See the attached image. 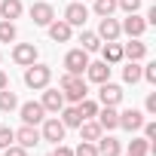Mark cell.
I'll return each mask as SVG.
<instances>
[{
    "mask_svg": "<svg viewBox=\"0 0 156 156\" xmlns=\"http://www.w3.org/2000/svg\"><path fill=\"white\" fill-rule=\"evenodd\" d=\"M98 101H101V107H116L119 101H122V86H116V83H101V89H98Z\"/></svg>",
    "mask_w": 156,
    "mask_h": 156,
    "instance_id": "6",
    "label": "cell"
},
{
    "mask_svg": "<svg viewBox=\"0 0 156 156\" xmlns=\"http://www.w3.org/2000/svg\"><path fill=\"white\" fill-rule=\"evenodd\" d=\"M98 126L104 129V132H113V129H119V110L116 107H98Z\"/></svg>",
    "mask_w": 156,
    "mask_h": 156,
    "instance_id": "13",
    "label": "cell"
},
{
    "mask_svg": "<svg viewBox=\"0 0 156 156\" xmlns=\"http://www.w3.org/2000/svg\"><path fill=\"white\" fill-rule=\"evenodd\" d=\"M76 110H80V116H83V119H95V113H98V101L83 98V101H76Z\"/></svg>",
    "mask_w": 156,
    "mask_h": 156,
    "instance_id": "29",
    "label": "cell"
},
{
    "mask_svg": "<svg viewBox=\"0 0 156 156\" xmlns=\"http://www.w3.org/2000/svg\"><path fill=\"white\" fill-rule=\"evenodd\" d=\"M150 150H153V144L147 138H132V144H129V153L132 156H147Z\"/></svg>",
    "mask_w": 156,
    "mask_h": 156,
    "instance_id": "26",
    "label": "cell"
},
{
    "mask_svg": "<svg viewBox=\"0 0 156 156\" xmlns=\"http://www.w3.org/2000/svg\"><path fill=\"white\" fill-rule=\"evenodd\" d=\"M92 3H95V16H98V19L116 12V0H92Z\"/></svg>",
    "mask_w": 156,
    "mask_h": 156,
    "instance_id": "30",
    "label": "cell"
},
{
    "mask_svg": "<svg viewBox=\"0 0 156 156\" xmlns=\"http://www.w3.org/2000/svg\"><path fill=\"white\" fill-rule=\"evenodd\" d=\"M86 76H89V80L92 83H107L110 80V64L107 61H89V67H86Z\"/></svg>",
    "mask_w": 156,
    "mask_h": 156,
    "instance_id": "16",
    "label": "cell"
},
{
    "mask_svg": "<svg viewBox=\"0 0 156 156\" xmlns=\"http://www.w3.org/2000/svg\"><path fill=\"white\" fill-rule=\"evenodd\" d=\"M46 28H49V40H52V43H67V40L73 37V28H70L64 19H52Z\"/></svg>",
    "mask_w": 156,
    "mask_h": 156,
    "instance_id": "11",
    "label": "cell"
},
{
    "mask_svg": "<svg viewBox=\"0 0 156 156\" xmlns=\"http://www.w3.org/2000/svg\"><path fill=\"white\" fill-rule=\"evenodd\" d=\"M16 141H19L25 150H31V147H37L43 138H40V129H37V126H22V129L16 132Z\"/></svg>",
    "mask_w": 156,
    "mask_h": 156,
    "instance_id": "15",
    "label": "cell"
},
{
    "mask_svg": "<svg viewBox=\"0 0 156 156\" xmlns=\"http://www.w3.org/2000/svg\"><path fill=\"white\" fill-rule=\"evenodd\" d=\"M86 19H89V9H86L83 0H76V3H67V6H64V22H67L70 28H83Z\"/></svg>",
    "mask_w": 156,
    "mask_h": 156,
    "instance_id": "5",
    "label": "cell"
},
{
    "mask_svg": "<svg viewBox=\"0 0 156 156\" xmlns=\"http://www.w3.org/2000/svg\"><path fill=\"white\" fill-rule=\"evenodd\" d=\"M122 80H126L129 86H135V83L141 80V64H138V61H129V64L122 67Z\"/></svg>",
    "mask_w": 156,
    "mask_h": 156,
    "instance_id": "28",
    "label": "cell"
},
{
    "mask_svg": "<svg viewBox=\"0 0 156 156\" xmlns=\"http://www.w3.org/2000/svg\"><path fill=\"white\" fill-rule=\"evenodd\" d=\"M52 19H55V9H52L49 0H40V3H34V6H31V22H34V25L46 28Z\"/></svg>",
    "mask_w": 156,
    "mask_h": 156,
    "instance_id": "9",
    "label": "cell"
},
{
    "mask_svg": "<svg viewBox=\"0 0 156 156\" xmlns=\"http://www.w3.org/2000/svg\"><path fill=\"white\" fill-rule=\"evenodd\" d=\"M80 49L98 52V49H101V37H98L95 31H80Z\"/></svg>",
    "mask_w": 156,
    "mask_h": 156,
    "instance_id": "24",
    "label": "cell"
},
{
    "mask_svg": "<svg viewBox=\"0 0 156 156\" xmlns=\"http://www.w3.org/2000/svg\"><path fill=\"white\" fill-rule=\"evenodd\" d=\"M119 31H122V34H129V37H141V34L147 31V22H144L138 12H129V19L119 25Z\"/></svg>",
    "mask_w": 156,
    "mask_h": 156,
    "instance_id": "17",
    "label": "cell"
},
{
    "mask_svg": "<svg viewBox=\"0 0 156 156\" xmlns=\"http://www.w3.org/2000/svg\"><path fill=\"white\" fill-rule=\"evenodd\" d=\"M101 55H104V61H107V64H119V61H122V46H119L116 40L101 43Z\"/></svg>",
    "mask_w": 156,
    "mask_h": 156,
    "instance_id": "23",
    "label": "cell"
},
{
    "mask_svg": "<svg viewBox=\"0 0 156 156\" xmlns=\"http://www.w3.org/2000/svg\"><path fill=\"white\" fill-rule=\"evenodd\" d=\"M9 144H16V129L0 126V150H3V147H9Z\"/></svg>",
    "mask_w": 156,
    "mask_h": 156,
    "instance_id": "31",
    "label": "cell"
},
{
    "mask_svg": "<svg viewBox=\"0 0 156 156\" xmlns=\"http://www.w3.org/2000/svg\"><path fill=\"white\" fill-rule=\"evenodd\" d=\"M52 156H73V147H67V144H55Z\"/></svg>",
    "mask_w": 156,
    "mask_h": 156,
    "instance_id": "35",
    "label": "cell"
},
{
    "mask_svg": "<svg viewBox=\"0 0 156 156\" xmlns=\"http://www.w3.org/2000/svg\"><path fill=\"white\" fill-rule=\"evenodd\" d=\"M40 104H43V110H46V113H55V116H58V110L64 107V95H61L58 89H49V86H46V89H43V101H40Z\"/></svg>",
    "mask_w": 156,
    "mask_h": 156,
    "instance_id": "12",
    "label": "cell"
},
{
    "mask_svg": "<svg viewBox=\"0 0 156 156\" xmlns=\"http://www.w3.org/2000/svg\"><path fill=\"white\" fill-rule=\"evenodd\" d=\"M16 37H19V31H16V22H0V43H16Z\"/></svg>",
    "mask_w": 156,
    "mask_h": 156,
    "instance_id": "27",
    "label": "cell"
},
{
    "mask_svg": "<svg viewBox=\"0 0 156 156\" xmlns=\"http://www.w3.org/2000/svg\"><path fill=\"white\" fill-rule=\"evenodd\" d=\"M116 9H126V12H138V9H141V0H116Z\"/></svg>",
    "mask_w": 156,
    "mask_h": 156,
    "instance_id": "33",
    "label": "cell"
},
{
    "mask_svg": "<svg viewBox=\"0 0 156 156\" xmlns=\"http://www.w3.org/2000/svg\"><path fill=\"white\" fill-rule=\"evenodd\" d=\"M49 156H52V153H49Z\"/></svg>",
    "mask_w": 156,
    "mask_h": 156,
    "instance_id": "41",
    "label": "cell"
},
{
    "mask_svg": "<svg viewBox=\"0 0 156 156\" xmlns=\"http://www.w3.org/2000/svg\"><path fill=\"white\" fill-rule=\"evenodd\" d=\"M3 156H28V150L22 144H9V147H3Z\"/></svg>",
    "mask_w": 156,
    "mask_h": 156,
    "instance_id": "34",
    "label": "cell"
},
{
    "mask_svg": "<svg viewBox=\"0 0 156 156\" xmlns=\"http://www.w3.org/2000/svg\"><path fill=\"white\" fill-rule=\"evenodd\" d=\"M144 107H147V113H156V92H150V95H147Z\"/></svg>",
    "mask_w": 156,
    "mask_h": 156,
    "instance_id": "37",
    "label": "cell"
},
{
    "mask_svg": "<svg viewBox=\"0 0 156 156\" xmlns=\"http://www.w3.org/2000/svg\"><path fill=\"white\" fill-rule=\"evenodd\" d=\"M76 129H80V141H92V144H95V141L104 135V129L98 126V119H83Z\"/></svg>",
    "mask_w": 156,
    "mask_h": 156,
    "instance_id": "18",
    "label": "cell"
},
{
    "mask_svg": "<svg viewBox=\"0 0 156 156\" xmlns=\"http://www.w3.org/2000/svg\"><path fill=\"white\" fill-rule=\"evenodd\" d=\"M141 126H144V113H141V110L129 107V110L119 113V129H126V132H138Z\"/></svg>",
    "mask_w": 156,
    "mask_h": 156,
    "instance_id": "14",
    "label": "cell"
},
{
    "mask_svg": "<svg viewBox=\"0 0 156 156\" xmlns=\"http://www.w3.org/2000/svg\"><path fill=\"white\" fill-rule=\"evenodd\" d=\"M141 129H144V138H147V141H153V138H156V122H144Z\"/></svg>",
    "mask_w": 156,
    "mask_h": 156,
    "instance_id": "36",
    "label": "cell"
},
{
    "mask_svg": "<svg viewBox=\"0 0 156 156\" xmlns=\"http://www.w3.org/2000/svg\"><path fill=\"white\" fill-rule=\"evenodd\" d=\"M0 58H3V52H0Z\"/></svg>",
    "mask_w": 156,
    "mask_h": 156,
    "instance_id": "39",
    "label": "cell"
},
{
    "mask_svg": "<svg viewBox=\"0 0 156 156\" xmlns=\"http://www.w3.org/2000/svg\"><path fill=\"white\" fill-rule=\"evenodd\" d=\"M64 122L58 119V116H46L43 119V129H40V138L43 141H49V144H61L64 141Z\"/></svg>",
    "mask_w": 156,
    "mask_h": 156,
    "instance_id": "4",
    "label": "cell"
},
{
    "mask_svg": "<svg viewBox=\"0 0 156 156\" xmlns=\"http://www.w3.org/2000/svg\"><path fill=\"white\" fill-rule=\"evenodd\" d=\"M22 12H25L22 0H0V19H6V22H16Z\"/></svg>",
    "mask_w": 156,
    "mask_h": 156,
    "instance_id": "21",
    "label": "cell"
},
{
    "mask_svg": "<svg viewBox=\"0 0 156 156\" xmlns=\"http://www.w3.org/2000/svg\"><path fill=\"white\" fill-rule=\"evenodd\" d=\"M86 67H89V52L86 49H70L67 55H64V73H86Z\"/></svg>",
    "mask_w": 156,
    "mask_h": 156,
    "instance_id": "3",
    "label": "cell"
},
{
    "mask_svg": "<svg viewBox=\"0 0 156 156\" xmlns=\"http://www.w3.org/2000/svg\"><path fill=\"white\" fill-rule=\"evenodd\" d=\"M58 119L64 122V129H76L83 122V116H80V110H76V104H70V107H61L58 110Z\"/></svg>",
    "mask_w": 156,
    "mask_h": 156,
    "instance_id": "22",
    "label": "cell"
},
{
    "mask_svg": "<svg viewBox=\"0 0 156 156\" xmlns=\"http://www.w3.org/2000/svg\"><path fill=\"white\" fill-rule=\"evenodd\" d=\"M73 156H98V147L92 141H80V147L73 150Z\"/></svg>",
    "mask_w": 156,
    "mask_h": 156,
    "instance_id": "32",
    "label": "cell"
},
{
    "mask_svg": "<svg viewBox=\"0 0 156 156\" xmlns=\"http://www.w3.org/2000/svg\"><path fill=\"white\" fill-rule=\"evenodd\" d=\"M19 113H22V122H25V126H40V122L46 119V110H43L40 101H28V104H22Z\"/></svg>",
    "mask_w": 156,
    "mask_h": 156,
    "instance_id": "7",
    "label": "cell"
},
{
    "mask_svg": "<svg viewBox=\"0 0 156 156\" xmlns=\"http://www.w3.org/2000/svg\"><path fill=\"white\" fill-rule=\"evenodd\" d=\"M126 156H132V153H126Z\"/></svg>",
    "mask_w": 156,
    "mask_h": 156,
    "instance_id": "40",
    "label": "cell"
},
{
    "mask_svg": "<svg viewBox=\"0 0 156 156\" xmlns=\"http://www.w3.org/2000/svg\"><path fill=\"white\" fill-rule=\"evenodd\" d=\"M95 147H98V156H119V153H122V144H119L116 138H110V135H107V138L101 135V138L95 141Z\"/></svg>",
    "mask_w": 156,
    "mask_h": 156,
    "instance_id": "20",
    "label": "cell"
},
{
    "mask_svg": "<svg viewBox=\"0 0 156 156\" xmlns=\"http://www.w3.org/2000/svg\"><path fill=\"white\" fill-rule=\"evenodd\" d=\"M144 55H147V43H141V37H132V43L122 46V58L129 61H141Z\"/></svg>",
    "mask_w": 156,
    "mask_h": 156,
    "instance_id": "19",
    "label": "cell"
},
{
    "mask_svg": "<svg viewBox=\"0 0 156 156\" xmlns=\"http://www.w3.org/2000/svg\"><path fill=\"white\" fill-rule=\"evenodd\" d=\"M6 86H9V76H6L3 70H0V89H6Z\"/></svg>",
    "mask_w": 156,
    "mask_h": 156,
    "instance_id": "38",
    "label": "cell"
},
{
    "mask_svg": "<svg viewBox=\"0 0 156 156\" xmlns=\"http://www.w3.org/2000/svg\"><path fill=\"white\" fill-rule=\"evenodd\" d=\"M58 89H61V95H64V101H70V104H76V101H83L86 98V80L80 73H61V80H58Z\"/></svg>",
    "mask_w": 156,
    "mask_h": 156,
    "instance_id": "1",
    "label": "cell"
},
{
    "mask_svg": "<svg viewBox=\"0 0 156 156\" xmlns=\"http://www.w3.org/2000/svg\"><path fill=\"white\" fill-rule=\"evenodd\" d=\"M49 80H52V67L49 64H28L25 67V86L28 89H46L49 86Z\"/></svg>",
    "mask_w": 156,
    "mask_h": 156,
    "instance_id": "2",
    "label": "cell"
},
{
    "mask_svg": "<svg viewBox=\"0 0 156 156\" xmlns=\"http://www.w3.org/2000/svg\"><path fill=\"white\" fill-rule=\"evenodd\" d=\"M19 107V98H16V92L6 86V89H0V110L3 113H9V110H16Z\"/></svg>",
    "mask_w": 156,
    "mask_h": 156,
    "instance_id": "25",
    "label": "cell"
},
{
    "mask_svg": "<svg viewBox=\"0 0 156 156\" xmlns=\"http://www.w3.org/2000/svg\"><path fill=\"white\" fill-rule=\"evenodd\" d=\"M98 37H101V43H110V40H119V22L113 19V16H104L101 22H98V31H95Z\"/></svg>",
    "mask_w": 156,
    "mask_h": 156,
    "instance_id": "10",
    "label": "cell"
},
{
    "mask_svg": "<svg viewBox=\"0 0 156 156\" xmlns=\"http://www.w3.org/2000/svg\"><path fill=\"white\" fill-rule=\"evenodd\" d=\"M12 61H16L19 67L34 64V61H37V46H34V43H16V46H12Z\"/></svg>",
    "mask_w": 156,
    "mask_h": 156,
    "instance_id": "8",
    "label": "cell"
}]
</instances>
